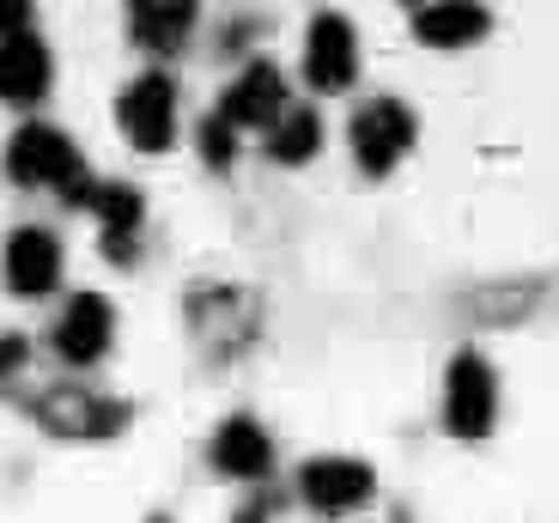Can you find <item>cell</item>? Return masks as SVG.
<instances>
[{
    "mask_svg": "<svg viewBox=\"0 0 559 523\" xmlns=\"http://www.w3.org/2000/svg\"><path fill=\"white\" fill-rule=\"evenodd\" d=\"M492 31V13L480 0H426L414 13V37L426 49H468Z\"/></svg>",
    "mask_w": 559,
    "mask_h": 523,
    "instance_id": "obj_11",
    "label": "cell"
},
{
    "mask_svg": "<svg viewBox=\"0 0 559 523\" xmlns=\"http://www.w3.org/2000/svg\"><path fill=\"white\" fill-rule=\"evenodd\" d=\"M25 366V335H0V378H13Z\"/></svg>",
    "mask_w": 559,
    "mask_h": 523,
    "instance_id": "obj_18",
    "label": "cell"
},
{
    "mask_svg": "<svg viewBox=\"0 0 559 523\" xmlns=\"http://www.w3.org/2000/svg\"><path fill=\"white\" fill-rule=\"evenodd\" d=\"M7 177L25 183V189H49V195L73 201V207H85L92 189H98L92 170H85V158H80V146L49 122H25L13 141H7Z\"/></svg>",
    "mask_w": 559,
    "mask_h": 523,
    "instance_id": "obj_1",
    "label": "cell"
},
{
    "mask_svg": "<svg viewBox=\"0 0 559 523\" xmlns=\"http://www.w3.org/2000/svg\"><path fill=\"white\" fill-rule=\"evenodd\" d=\"M305 80L317 92H347L359 80V31L341 13H317L305 31Z\"/></svg>",
    "mask_w": 559,
    "mask_h": 523,
    "instance_id": "obj_5",
    "label": "cell"
},
{
    "mask_svg": "<svg viewBox=\"0 0 559 523\" xmlns=\"http://www.w3.org/2000/svg\"><path fill=\"white\" fill-rule=\"evenodd\" d=\"M414 134H419V122H414V110H407L402 98H371V104H359V116H353V128H347L353 158H359L365 177H390V170L407 158Z\"/></svg>",
    "mask_w": 559,
    "mask_h": 523,
    "instance_id": "obj_2",
    "label": "cell"
},
{
    "mask_svg": "<svg viewBox=\"0 0 559 523\" xmlns=\"http://www.w3.org/2000/svg\"><path fill=\"white\" fill-rule=\"evenodd\" d=\"M56 80V61L31 31H7L0 37V104H37Z\"/></svg>",
    "mask_w": 559,
    "mask_h": 523,
    "instance_id": "obj_10",
    "label": "cell"
},
{
    "mask_svg": "<svg viewBox=\"0 0 559 523\" xmlns=\"http://www.w3.org/2000/svg\"><path fill=\"white\" fill-rule=\"evenodd\" d=\"M116 122L140 153H165L177 141V80L170 73H140L116 104Z\"/></svg>",
    "mask_w": 559,
    "mask_h": 523,
    "instance_id": "obj_4",
    "label": "cell"
},
{
    "mask_svg": "<svg viewBox=\"0 0 559 523\" xmlns=\"http://www.w3.org/2000/svg\"><path fill=\"white\" fill-rule=\"evenodd\" d=\"M116 341V305L104 293H73L68 311L56 317V354L68 366H98Z\"/></svg>",
    "mask_w": 559,
    "mask_h": 523,
    "instance_id": "obj_7",
    "label": "cell"
},
{
    "mask_svg": "<svg viewBox=\"0 0 559 523\" xmlns=\"http://www.w3.org/2000/svg\"><path fill=\"white\" fill-rule=\"evenodd\" d=\"M61 238L49 226H19L13 238H7V255H0V274H7V293L19 298H43L56 293L61 281Z\"/></svg>",
    "mask_w": 559,
    "mask_h": 523,
    "instance_id": "obj_6",
    "label": "cell"
},
{
    "mask_svg": "<svg viewBox=\"0 0 559 523\" xmlns=\"http://www.w3.org/2000/svg\"><path fill=\"white\" fill-rule=\"evenodd\" d=\"M85 207L98 213V226H104V255L110 262H134V238H140V219H146L140 189L134 183H98Z\"/></svg>",
    "mask_w": 559,
    "mask_h": 523,
    "instance_id": "obj_13",
    "label": "cell"
},
{
    "mask_svg": "<svg viewBox=\"0 0 559 523\" xmlns=\"http://www.w3.org/2000/svg\"><path fill=\"white\" fill-rule=\"evenodd\" d=\"M31 25V0H0V37Z\"/></svg>",
    "mask_w": 559,
    "mask_h": 523,
    "instance_id": "obj_19",
    "label": "cell"
},
{
    "mask_svg": "<svg viewBox=\"0 0 559 523\" xmlns=\"http://www.w3.org/2000/svg\"><path fill=\"white\" fill-rule=\"evenodd\" d=\"M201 158H207L213 170H225L238 158V128L225 122V116H207V122H201Z\"/></svg>",
    "mask_w": 559,
    "mask_h": 523,
    "instance_id": "obj_17",
    "label": "cell"
},
{
    "mask_svg": "<svg viewBox=\"0 0 559 523\" xmlns=\"http://www.w3.org/2000/svg\"><path fill=\"white\" fill-rule=\"evenodd\" d=\"M371 487H378V475H371V463H359V456H317V463L298 468V494H305L310 511H353L371 499Z\"/></svg>",
    "mask_w": 559,
    "mask_h": 523,
    "instance_id": "obj_8",
    "label": "cell"
},
{
    "mask_svg": "<svg viewBox=\"0 0 559 523\" xmlns=\"http://www.w3.org/2000/svg\"><path fill=\"white\" fill-rule=\"evenodd\" d=\"M213 468L231 475V482H262L267 468H274V439H267L250 414H231L213 432Z\"/></svg>",
    "mask_w": 559,
    "mask_h": 523,
    "instance_id": "obj_12",
    "label": "cell"
},
{
    "mask_svg": "<svg viewBox=\"0 0 559 523\" xmlns=\"http://www.w3.org/2000/svg\"><path fill=\"white\" fill-rule=\"evenodd\" d=\"M499 420V378L480 354H456L444 371V426L456 439H487Z\"/></svg>",
    "mask_w": 559,
    "mask_h": 523,
    "instance_id": "obj_3",
    "label": "cell"
},
{
    "mask_svg": "<svg viewBox=\"0 0 559 523\" xmlns=\"http://www.w3.org/2000/svg\"><path fill=\"white\" fill-rule=\"evenodd\" d=\"M201 7L195 0H134V19H128V37L153 56H177L189 31H195Z\"/></svg>",
    "mask_w": 559,
    "mask_h": 523,
    "instance_id": "obj_14",
    "label": "cell"
},
{
    "mask_svg": "<svg viewBox=\"0 0 559 523\" xmlns=\"http://www.w3.org/2000/svg\"><path fill=\"white\" fill-rule=\"evenodd\" d=\"M37 414L56 432H73V439H110L116 426L128 420V408L122 402H104V396H92V390H68V396H49V402H37Z\"/></svg>",
    "mask_w": 559,
    "mask_h": 523,
    "instance_id": "obj_15",
    "label": "cell"
},
{
    "mask_svg": "<svg viewBox=\"0 0 559 523\" xmlns=\"http://www.w3.org/2000/svg\"><path fill=\"white\" fill-rule=\"evenodd\" d=\"M322 153V116L310 104H286L267 128V158L274 165H310Z\"/></svg>",
    "mask_w": 559,
    "mask_h": 523,
    "instance_id": "obj_16",
    "label": "cell"
},
{
    "mask_svg": "<svg viewBox=\"0 0 559 523\" xmlns=\"http://www.w3.org/2000/svg\"><path fill=\"white\" fill-rule=\"evenodd\" d=\"M280 110H286V73H280L274 61H250L219 98V116L238 128V134L243 128H274Z\"/></svg>",
    "mask_w": 559,
    "mask_h": 523,
    "instance_id": "obj_9",
    "label": "cell"
}]
</instances>
